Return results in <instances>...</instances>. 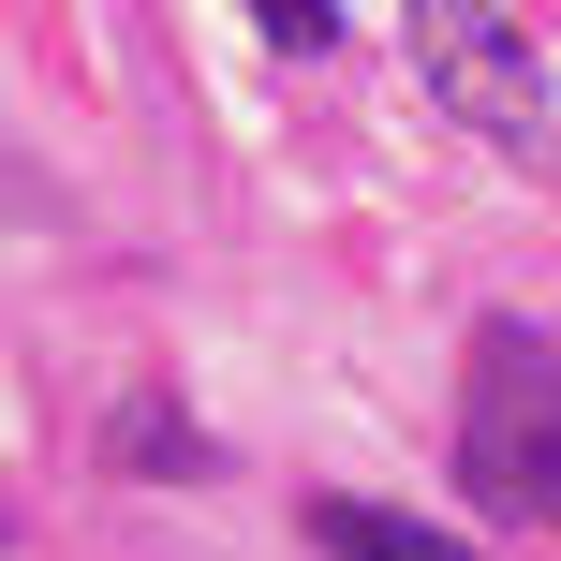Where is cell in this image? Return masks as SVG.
Returning <instances> with one entry per match:
<instances>
[{
  "label": "cell",
  "mask_w": 561,
  "mask_h": 561,
  "mask_svg": "<svg viewBox=\"0 0 561 561\" xmlns=\"http://www.w3.org/2000/svg\"><path fill=\"white\" fill-rule=\"evenodd\" d=\"M414 75H428V104H444L458 134L517 148V163L547 148V45H533L517 15H488V0H428V15H414Z\"/></svg>",
  "instance_id": "7a4b0ae2"
},
{
  "label": "cell",
  "mask_w": 561,
  "mask_h": 561,
  "mask_svg": "<svg viewBox=\"0 0 561 561\" xmlns=\"http://www.w3.org/2000/svg\"><path fill=\"white\" fill-rule=\"evenodd\" d=\"M310 547L325 561H488L473 533H428V517H399V503H310Z\"/></svg>",
  "instance_id": "3957f363"
},
{
  "label": "cell",
  "mask_w": 561,
  "mask_h": 561,
  "mask_svg": "<svg viewBox=\"0 0 561 561\" xmlns=\"http://www.w3.org/2000/svg\"><path fill=\"white\" fill-rule=\"evenodd\" d=\"M0 533H15V517H0Z\"/></svg>",
  "instance_id": "8992f818"
},
{
  "label": "cell",
  "mask_w": 561,
  "mask_h": 561,
  "mask_svg": "<svg viewBox=\"0 0 561 561\" xmlns=\"http://www.w3.org/2000/svg\"><path fill=\"white\" fill-rule=\"evenodd\" d=\"M0 193H15V207H45V178H15V163H0Z\"/></svg>",
  "instance_id": "5b68a950"
},
{
  "label": "cell",
  "mask_w": 561,
  "mask_h": 561,
  "mask_svg": "<svg viewBox=\"0 0 561 561\" xmlns=\"http://www.w3.org/2000/svg\"><path fill=\"white\" fill-rule=\"evenodd\" d=\"M104 444H118V473H193V414H178V399H118V428H104Z\"/></svg>",
  "instance_id": "277c9868"
},
{
  "label": "cell",
  "mask_w": 561,
  "mask_h": 561,
  "mask_svg": "<svg viewBox=\"0 0 561 561\" xmlns=\"http://www.w3.org/2000/svg\"><path fill=\"white\" fill-rule=\"evenodd\" d=\"M458 488L503 533H561V340L533 310H488L458 340Z\"/></svg>",
  "instance_id": "6da1fadb"
}]
</instances>
